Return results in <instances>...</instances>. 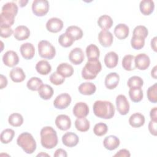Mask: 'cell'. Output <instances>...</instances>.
Listing matches in <instances>:
<instances>
[{
	"label": "cell",
	"instance_id": "obj_1",
	"mask_svg": "<svg viewBox=\"0 0 157 157\" xmlns=\"http://www.w3.org/2000/svg\"><path fill=\"white\" fill-rule=\"evenodd\" d=\"M94 114L98 118L110 119L115 115V107L108 101L98 100L94 102L93 107Z\"/></svg>",
	"mask_w": 157,
	"mask_h": 157
},
{
	"label": "cell",
	"instance_id": "obj_2",
	"mask_svg": "<svg viewBox=\"0 0 157 157\" xmlns=\"http://www.w3.org/2000/svg\"><path fill=\"white\" fill-rule=\"evenodd\" d=\"M40 143L43 147L52 149L58 144V136L56 131L51 126L42 128L40 132Z\"/></svg>",
	"mask_w": 157,
	"mask_h": 157
},
{
	"label": "cell",
	"instance_id": "obj_3",
	"mask_svg": "<svg viewBox=\"0 0 157 157\" xmlns=\"http://www.w3.org/2000/svg\"><path fill=\"white\" fill-rule=\"evenodd\" d=\"M101 69V63L98 59H88L82 70V77L85 80H93Z\"/></svg>",
	"mask_w": 157,
	"mask_h": 157
},
{
	"label": "cell",
	"instance_id": "obj_4",
	"mask_svg": "<svg viewBox=\"0 0 157 157\" xmlns=\"http://www.w3.org/2000/svg\"><path fill=\"white\" fill-rule=\"evenodd\" d=\"M17 144L27 154H32L36 149V142L31 134L25 132L20 134L17 139Z\"/></svg>",
	"mask_w": 157,
	"mask_h": 157
},
{
	"label": "cell",
	"instance_id": "obj_5",
	"mask_svg": "<svg viewBox=\"0 0 157 157\" xmlns=\"http://www.w3.org/2000/svg\"><path fill=\"white\" fill-rule=\"evenodd\" d=\"M37 47L39 55L42 58L52 59L56 55L55 48L48 40H40L38 43Z\"/></svg>",
	"mask_w": 157,
	"mask_h": 157
},
{
	"label": "cell",
	"instance_id": "obj_6",
	"mask_svg": "<svg viewBox=\"0 0 157 157\" xmlns=\"http://www.w3.org/2000/svg\"><path fill=\"white\" fill-rule=\"evenodd\" d=\"M49 10V3L47 0H34L32 4L33 13L37 17L45 15Z\"/></svg>",
	"mask_w": 157,
	"mask_h": 157
},
{
	"label": "cell",
	"instance_id": "obj_7",
	"mask_svg": "<svg viewBox=\"0 0 157 157\" xmlns=\"http://www.w3.org/2000/svg\"><path fill=\"white\" fill-rule=\"evenodd\" d=\"M72 101L71 96L67 93H61L57 96L53 101V105L56 109L63 110L67 108Z\"/></svg>",
	"mask_w": 157,
	"mask_h": 157
},
{
	"label": "cell",
	"instance_id": "obj_8",
	"mask_svg": "<svg viewBox=\"0 0 157 157\" xmlns=\"http://www.w3.org/2000/svg\"><path fill=\"white\" fill-rule=\"evenodd\" d=\"M116 106L118 113L120 115H125L129 111V104L126 97L123 94H119L117 96Z\"/></svg>",
	"mask_w": 157,
	"mask_h": 157
},
{
	"label": "cell",
	"instance_id": "obj_9",
	"mask_svg": "<svg viewBox=\"0 0 157 157\" xmlns=\"http://www.w3.org/2000/svg\"><path fill=\"white\" fill-rule=\"evenodd\" d=\"M2 61L6 66L12 67L18 64L19 57L15 52L9 50L3 55Z\"/></svg>",
	"mask_w": 157,
	"mask_h": 157
},
{
	"label": "cell",
	"instance_id": "obj_10",
	"mask_svg": "<svg viewBox=\"0 0 157 157\" xmlns=\"http://www.w3.org/2000/svg\"><path fill=\"white\" fill-rule=\"evenodd\" d=\"M135 66L139 70H145L150 66V59L145 53H140L134 57Z\"/></svg>",
	"mask_w": 157,
	"mask_h": 157
},
{
	"label": "cell",
	"instance_id": "obj_11",
	"mask_svg": "<svg viewBox=\"0 0 157 157\" xmlns=\"http://www.w3.org/2000/svg\"><path fill=\"white\" fill-rule=\"evenodd\" d=\"M63 27V21L56 17L50 18L46 23L47 29L53 33H56L61 31Z\"/></svg>",
	"mask_w": 157,
	"mask_h": 157
},
{
	"label": "cell",
	"instance_id": "obj_12",
	"mask_svg": "<svg viewBox=\"0 0 157 157\" xmlns=\"http://www.w3.org/2000/svg\"><path fill=\"white\" fill-rule=\"evenodd\" d=\"M85 56L83 50L78 47L73 48L69 54V59L70 61L75 64H80L84 60Z\"/></svg>",
	"mask_w": 157,
	"mask_h": 157
},
{
	"label": "cell",
	"instance_id": "obj_13",
	"mask_svg": "<svg viewBox=\"0 0 157 157\" xmlns=\"http://www.w3.org/2000/svg\"><path fill=\"white\" fill-rule=\"evenodd\" d=\"M55 122L57 128L61 131H67L71 126V120L69 117L64 114L58 115Z\"/></svg>",
	"mask_w": 157,
	"mask_h": 157
},
{
	"label": "cell",
	"instance_id": "obj_14",
	"mask_svg": "<svg viewBox=\"0 0 157 157\" xmlns=\"http://www.w3.org/2000/svg\"><path fill=\"white\" fill-rule=\"evenodd\" d=\"M72 112L77 118L86 117L89 113V107L85 102H79L74 106Z\"/></svg>",
	"mask_w": 157,
	"mask_h": 157
},
{
	"label": "cell",
	"instance_id": "obj_15",
	"mask_svg": "<svg viewBox=\"0 0 157 157\" xmlns=\"http://www.w3.org/2000/svg\"><path fill=\"white\" fill-rule=\"evenodd\" d=\"M98 40L100 44L104 47H109L112 45L113 36L108 30H102L98 35Z\"/></svg>",
	"mask_w": 157,
	"mask_h": 157
},
{
	"label": "cell",
	"instance_id": "obj_16",
	"mask_svg": "<svg viewBox=\"0 0 157 157\" xmlns=\"http://www.w3.org/2000/svg\"><path fill=\"white\" fill-rule=\"evenodd\" d=\"M20 53L21 56L25 59H31L35 55V48L34 45L29 42L23 44L20 46Z\"/></svg>",
	"mask_w": 157,
	"mask_h": 157
},
{
	"label": "cell",
	"instance_id": "obj_17",
	"mask_svg": "<svg viewBox=\"0 0 157 157\" xmlns=\"http://www.w3.org/2000/svg\"><path fill=\"white\" fill-rule=\"evenodd\" d=\"M78 141L79 138L78 136L72 132H66L62 136L63 144L68 147H74L76 146L78 144Z\"/></svg>",
	"mask_w": 157,
	"mask_h": 157
},
{
	"label": "cell",
	"instance_id": "obj_18",
	"mask_svg": "<svg viewBox=\"0 0 157 157\" xmlns=\"http://www.w3.org/2000/svg\"><path fill=\"white\" fill-rule=\"evenodd\" d=\"M119 81V75L116 72H110L105 78V86L109 90H113L118 86Z\"/></svg>",
	"mask_w": 157,
	"mask_h": 157
},
{
	"label": "cell",
	"instance_id": "obj_19",
	"mask_svg": "<svg viewBox=\"0 0 157 157\" xmlns=\"http://www.w3.org/2000/svg\"><path fill=\"white\" fill-rule=\"evenodd\" d=\"M13 36L17 40H24L29 37L30 30L26 26L20 25L14 29Z\"/></svg>",
	"mask_w": 157,
	"mask_h": 157
},
{
	"label": "cell",
	"instance_id": "obj_20",
	"mask_svg": "<svg viewBox=\"0 0 157 157\" xmlns=\"http://www.w3.org/2000/svg\"><path fill=\"white\" fill-rule=\"evenodd\" d=\"M120 144V139L115 136L110 135L105 137L103 140L104 147L108 150H115Z\"/></svg>",
	"mask_w": 157,
	"mask_h": 157
},
{
	"label": "cell",
	"instance_id": "obj_21",
	"mask_svg": "<svg viewBox=\"0 0 157 157\" xmlns=\"http://www.w3.org/2000/svg\"><path fill=\"white\" fill-rule=\"evenodd\" d=\"M9 76L11 80L15 83L22 82L26 78L23 70L20 67L13 68L9 73Z\"/></svg>",
	"mask_w": 157,
	"mask_h": 157
},
{
	"label": "cell",
	"instance_id": "obj_22",
	"mask_svg": "<svg viewBox=\"0 0 157 157\" xmlns=\"http://www.w3.org/2000/svg\"><path fill=\"white\" fill-rule=\"evenodd\" d=\"M129 33V27L124 23H120L114 28V34L120 40L126 39L128 36Z\"/></svg>",
	"mask_w": 157,
	"mask_h": 157
},
{
	"label": "cell",
	"instance_id": "obj_23",
	"mask_svg": "<svg viewBox=\"0 0 157 157\" xmlns=\"http://www.w3.org/2000/svg\"><path fill=\"white\" fill-rule=\"evenodd\" d=\"M145 117L140 113H134L129 118V123L133 128H139L145 123Z\"/></svg>",
	"mask_w": 157,
	"mask_h": 157
},
{
	"label": "cell",
	"instance_id": "obj_24",
	"mask_svg": "<svg viewBox=\"0 0 157 157\" xmlns=\"http://www.w3.org/2000/svg\"><path fill=\"white\" fill-rule=\"evenodd\" d=\"M104 63L109 69L114 68L118 62V56L115 52H109L104 56Z\"/></svg>",
	"mask_w": 157,
	"mask_h": 157
},
{
	"label": "cell",
	"instance_id": "obj_25",
	"mask_svg": "<svg viewBox=\"0 0 157 157\" xmlns=\"http://www.w3.org/2000/svg\"><path fill=\"white\" fill-rule=\"evenodd\" d=\"M139 9L143 15H149L152 13L154 10L155 3L151 0L141 1L139 4Z\"/></svg>",
	"mask_w": 157,
	"mask_h": 157
},
{
	"label": "cell",
	"instance_id": "obj_26",
	"mask_svg": "<svg viewBox=\"0 0 157 157\" xmlns=\"http://www.w3.org/2000/svg\"><path fill=\"white\" fill-rule=\"evenodd\" d=\"M56 72L66 78L72 76L74 71L73 67L71 64L67 63H62L57 66Z\"/></svg>",
	"mask_w": 157,
	"mask_h": 157
},
{
	"label": "cell",
	"instance_id": "obj_27",
	"mask_svg": "<svg viewBox=\"0 0 157 157\" xmlns=\"http://www.w3.org/2000/svg\"><path fill=\"white\" fill-rule=\"evenodd\" d=\"M15 15L9 12H1L0 15V26L11 27L15 21Z\"/></svg>",
	"mask_w": 157,
	"mask_h": 157
},
{
	"label": "cell",
	"instance_id": "obj_28",
	"mask_svg": "<svg viewBox=\"0 0 157 157\" xmlns=\"http://www.w3.org/2000/svg\"><path fill=\"white\" fill-rule=\"evenodd\" d=\"M78 89L80 94L86 96H90L95 93L96 86L91 82H85L81 83Z\"/></svg>",
	"mask_w": 157,
	"mask_h": 157
},
{
	"label": "cell",
	"instance_id": "obj_29",
	"mask_svg": "<svg viewBox=\"0 0 157 157\" xmlns=\"http://www.w3.org/2000/svg\"><path fill=\"white\" fill-rule=\"evenodd\" d=\"M36 69L39 74L46 75L51 72L52 66L47 61L43 59L37 63L36 65Z\"/></svg>",
	"mask_w": 157,
	"mask_h": 157
},
{
	"label": "cell",
	"instance_id": "obj_30",
	"mask_svg": "<svg viewBox=\"0 0 157 157\" xmlns=\"http://www.w3.org/2000/svg\"><path fill=\"white\" fill-rule=\"evenodd\" d=\"M98 25L102 30L109 29L113 25V21L111 17L108 15H103L98 20Z\"/></svg>",
	"mask_w": 157,
	"mask_h": 157
},
{
	"label": "cell",
	"instance_id": "obj_31",
	"mask_svg": "<svg viewBox=\"0 0 157 157\" xmlns=\"http://www.w3.org/2000/svg\"><path fill=\"white\" fill-rule=\"evenodd\" d=\"M66 33L71 36L74 40H80L83 36L82 29L77 26H70L66 29Z\"/></svg>",
	"mask_w": 157,
	"mask_h": 157
},
{
	"label": "cell",
	"instance_id": "obj_32",
	"mask_svg": "<svg viewBox=\"0 0 157 157\" xmlns=\"http://www.w3.org/2000/svg\"><path fill=\"white\" fill-rule=\"evenodd\" d=\"M38 93L42 99L48 100L53 95V90L51 86L43 84L38 90Z\"/></svg>",
	"mask_w": 157,
	"mask_h": 157
},
{
	"label": "cell",
	"instance_id": "obj_33",
	"mask_svg": "<svg viewBox=\"0 0 157 157\" xmlns=\"http://www.w3.org/2000/svg\"><path fill=\"white\" fill-rule=\"evenodd\" d=\"M123 68L128 71H131L135 69L134 56L132 55H125L122 59Z\"/></svg>",
	"mask_w": 157,
	"mask_h": 157
},
{
	"label": "cell",
	"instance_id": "obj_34",
	"mask_svg": "<svg viewBox=\"0 0 157 157\" xmlns=\"http://www.w3.org/2000/svg\"><path fill=\"white\" fill-rule=\"evenodd\" d=\"M90 121L85 117L77 118L75 121V128L80 132H86L90 129Z\"/></svg>",
	"mask_w": 157,
	"mask_h": 157
},
{
	"label": "cell",
	"instance_id": "obj_35",
	"mask_svg": "<svg viewBox=\"0 0 157 157\" xmlns=\"http://www.w3.org/2000/svg\"><path fill=\"white\" fill-rule=\"evenodd\" d=\"M86 55L88 59H98L100 56V51L96 45L90 44L86 48Z\"/></svg>",
	"mask_w": 157,
	"mask_h": 157
},
{
	"label": "cell",
	"instance_id": "obj_36",
	"mask_svg": "<svg viewBox=\"0 0 157 157\" xmlns=\"http://www.w3.org/2000/svg\"><path fill=\"white\" fill-rule=\"evenodd\" d=\"M129 96L131 100L134 102H139L143 98V91L141 88H130Z\"/></svg>",
	"mask_w": 157,
	"mask_h": 157
},
{
	"label": "cell",
	"instance_id": "obj_37",
	"mask_svg": "<svg viewBox=\"0 0 157 157\" xmlns=\"http://www.w3.org/2000/svg\"><path fill=\"white\" fill-rule=\"evenodd\" d=\"M43 85L42 80L37 77H33L27 82L26 86L31 91H38Z\"/></svg>",
	"mask_w": 157,
	"mask_h": 157
},
{
	"label": "cell",
	"instance_id": "obj_38",
	"mask_svg": "<svg viewBox=\"0 0 157 157\" xmlns=\"http://www.w3.org/2000/svg\"><path fill=\"white\" fill-rule=\"evenodd\" d=\"M15 136V132L12 129H6L3 130L1 134V142L4 144H7L10 142Z\"/></svg>",
	"mask_w": 157,
	"mask_h": 157
},
{
	"label": "cell",
	"instance_id": "obj_39",
	"mask_svg": "<svg viewBox=\"0 0 157 157\" xmlns=\"http://www.w3.org/2000/svg\"><path fill=\"white\" fill-rule=\"evenodd\" d=\"M8 122L9 124L14 127L20 126L23 123L22 115L18 113H13L9 117Z\"/></svg>",
	"mask_w": 157,
	"mask_h": 157
},
{
	"label": "cell",
	"instance_id": "obj_40",
	"mask_svg": "<svg viewBox=\"0 0 157 157\" xmlns=\"http://www.w3.org/2000/svg\"><path fill=\"white\" fill-rule=\"evenodd\" d=\"M127 85L129 88H141L144 85V80L140 77L134 75L128 79Z\"/></svg>",
	"mask_w": 157,
	"mask_h": 157
},
{
	"label": "cell",
	"instance_id": "obj_41",
	"mask_svg": "<svg viewBox=\"0 0 157 157\" xmlns=\"http://www.w3.org/2000/svg\"><path fill=\"white\" fill-rule=\"evenodd\" d=\"M74 40L66 33L61 34L58 38V42L63 47H71L74 42Z\"/></svg>",
	"mask_w": 157,
	"mask_h": 157
},
{
	"label": "cell",
	"instance_id": "obj_42",
	"mask_svg": "<svg viewBox=\"0 0 157 157\" xmlns=\"http://www.w3.org/2000/svg\"><path fill=\"white\" fill-rule=\"evenodd\" d=\"M147 98L149 101L152 103H156L157 102V83H154L150 86L147 91Z\"/></svg>",
	"mask_w": 157,
	"mask_h": 157
},
{
	"label": "cell",
	"instance_id": "obj_43",
	"mask_svg": "<svg viewBox=\"0 0 157 157\" xmlns=\"http://www.w3.org/2000/svg\"><path fill=\"white\" fill-rule=\"evenodd\" d=\"M131 45L135 50H140L145 45V39L139 36H132L131 40Z\"/></svg>",
	"mask_w": 157,
	"mask_h": 157
},
{
	"label": "cell",
	"instance_id": "obj_44",
	"mask_svg": "<svg viewBox=\"0 0 157 157\" xmlns=\"http://www.w3.org/2000/svg\"><path fill=\"white\" fill-rule=\"evenodd\" d=\"M108 131V127L104 123H98L96 124L93 128V132L97 136H102Z\"/></svg>",
	"mask_w": 157,
	"mask_h": 157
},
{
	"label": "cell",
	"instance_id": "obj_45",
	"mask_svg": "<svg viewBox=\"0 0 157 157\" xmlns=\"http://www.w3.org/2000/svg\"><path fill=\"white\" fill-rule=\"evenodd\" d=\"M18 9L15 3L13 2H9L3 5L1 12L11 13L16 16L18 13Z\"/></svg>",
	"mask_w": 157,
	"mask_h": 157
},
{
	"label": "cell",
	"instance_id": "obj_46",
	"mask_svg": "<svg viewBox=\"0 0 157 157\" xmlns=\"http://www.w3.org/2000/svg\"><path fill=\"white\" fill-rule=\"evenodd\" d=\"M148 34L147 28L143 25H138L136 26L133 30L132 36H136L145 39Z\"/></svg>",
	"mask_w": 157,
	"mask_h": 157
},
{
	"label": "cell",
	"instance_id": "obj_47",
	"mask_svg": "<svg viewBox=\"0 0 157 157\" xmlns=\"http://www.w3.org/2000/svg\"><path fill=\"white\" fill-rule=\"evenodd\" d=\"M65 78L56 71L52 73L50 76V81L55 85H59L64 83Z\"/></svg>",
	"mask_w": 157,
	"mask_h": 157
},
{
	"label": "cell",
	"instance_id": "obj_48",
	"mask_svg": "<svg viewBox=\"0 0 157 157\" xmlns=\"http://www.w3.org/2000/svg\"><path fill=\"white\" fill-rule=\"evenodd\" d=\"M1 30V37L3 38H7L12 34H13V31L11 28V27H6V26H0Z\"/></svg>",
	"mask_w": 157,
	"mask_h": 157
},
{
	"label": "cell",
	"instance_id": "obj_49",
	"mask_svg": "<svg viewBox=\"0 0 157 157\" xmlns=\"http://www.w3.org/2000/svg\"><path fill=\"white\" fill-rule=\"evenodd\" d=\"M156 126L157 123L156 121L151 120L148 123V130L150 134L154 136H156L157 134L156 132Z\"/></svg>",
	"mask_w": 157,
	"mask_h": 157
},
{
	"label": "cell",
	"instance_id": "obj_50",
	"mask_svg": "<svg viewBox=\"0 0 157 157\" xmlns=\"http://www.w3.org/2000/svg\"><path fill=\"white\" fill-rule=\"evenodd\" d=\"M131 154L129 151L127 149H121L116 154L114 155V156H118V157H129Z\"/></svg>",
	"mask_w": 157,
	"mask_h": 157
},
{
	"label": "cell",
	"instance_id": "obj_51",
	"mask_svg": "<svg viewBox=\"0 0 157 157\" xmlns=\"http://www.w3.org/2000/svg\"><path fill=\"white\" fill-rule=\"evenodd\" d=\"M53 156L55 157H60V156L66 157L67 156V155L66 150H64L62 148H58L55 151Z\"/></svg>",
	"mask_w": 157,
	"mask_h": 157
},
{
	"label": "cell",
	"instance_id": "obj_52",
	"mask_svg": "<svg viewBox=\"0 0 157 157\" xmlns=\"http://www.w3.org/2000/svg\"><path fill=\"white\" fill-rule=\"evenodd\" d=\"M0 88L2 90L4 88L6 87V86L7 85V79L6 78V77H5L4 75L1 74L0 75Z\"/></svg>",
	"mask_w": 157,
	"mask_h": 157
},
{
	"label": "cell",
	"instance_id": "obj_53",
	"mask_svg": "<svg viewBox=\"0 0 157 157\" xmlns=\"http://www.w3.org/2000/svg\"><path fill=\"white\" fill-rule=\"evenodd\" d=\"M157 107H153L151 109L150 112V117L151 118V120L157 121Z\"/></svg>",
	"mask_w": 157,
	"mask_h": 157
},
{
	"label": "cell",
	"instance_id": "obj_54",
	"mask_svg": "<svg viewBox=\"0 0 157 157\" xmlns=\"http://www.w3.org/2000/svg\"><path fill=\"white\" fill-rule=\"evenodd\" d=\"M156 40H157V37L155 36L151 40V47L152 48V50L156 52L157 51V48H156Z\"/></svg>",
	"mask_w": 157,
	"mask_h": 157
},
{
	"label": "cell",
	"instance_id": "obj_55",
	"mask_svg": "<svg viewBox=\"0 0 157 157\" xmlns=\"http://www.w3.org/2000/svg\"><path fill=\"white\" fill-rule=\"evenodd\" d=\"M156 69H157V66H154V67L151 71V75L155 79H156V78H157V77H156V74H156L157 73Z\"/></svg>",
	"mask_w": 157,
	"mask_h": 157
},
{
	"label": "cell",
	"instance_id": "obj_56",
	"mask_svg": "<svg viewBox=\"0 0 157 157\" xmlns=\"http://www.w3.org/2000/svg\"><path fill=\"white\" fill-rule=\"evenodd\" d=\"M28 1H20L19 2V3H20V7H25V6H26V4L28 3Z\"/></svg>",
	"mask_w": 157,
	"mask_h": 157
},
{
	"label": "cell",
	"instance_id": "obj_57",
	"mask_svg": "<svg viewBox=\"0 0 157 157\" xmlns=\"http://www.w3.org/2000/svg\"><path fill=\"white\" fill-rule=\"evenodd\" d=\"M49 156L50 157V155L47 154V153H39L37 156Z\"/></svg>",
	"mask_w": 157,
	"mask_h": 157
}]
</instances>
